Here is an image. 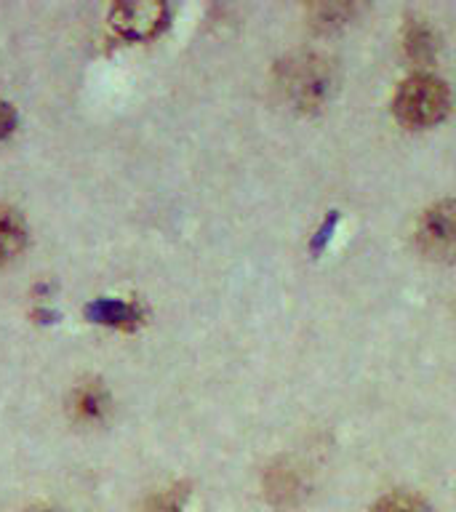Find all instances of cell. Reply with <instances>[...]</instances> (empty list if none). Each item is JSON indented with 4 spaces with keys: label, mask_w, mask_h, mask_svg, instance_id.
I'll use <instances>...</instances> for the list:
<instances>
[{
    "label": "cell",
    "mask_w": 456,
    "mask_h": 512,
    "mask_svg": "<svg viewBox=\"0 0 456 512\" xmlns=\"http://www.w3.org/2000/svg\"><path fill=\"white\" fill-rule=\"evenodd\" d=\"M451 94L448 86L435 75H414L400 83L392 112L408 128H430L446 118Z\"/></svg>",
    "instance_id": "obj_1"
},
{
    "label": "cell",
    "mask_w": 456,
    "mask_h": 512,
    "mask_svg": "<svg viewBox=\"0 0 456 512\" xmlns=\"http://www.w3.org/2000/svg\"><path fill=\"white\" fill-rule=\"evenodd\" d=\"M331 67L326 59L312 54H302L280 64V86L296 107H318L331 88Z\"/></svg>",
    "instance_id": "obj_2"
},
{
    "label": "cell",
    "mask_w": 456,
    "mask_h": 512,
    "mask_svg": "<svg viewBox=\"0 0 456 512\" xmlns=\"http://www.w3.org/2000/svg\"><path fill=\"white\" fill-rule=\"evenodd\" d=\"M416 246L435 262H456V198L424 211L416 224Z\"/></svg>",
    "instance_id": "obj_3"
},
{
    "label": "cell",
    "mask_w": 456,
    "mask_h": 512,
    "mask_svg": "<svg viewBox=\"0 0 456 512\" xmlns=\"http://www.w3.org/2000/svg\"><path fill=\"white\" fill-rule=\"evenodd\" d=\"M166 6L163 3H123L115 8L112 24L126 38H152L166 24Z\"/></svg>",
    "instance_id": "obj_4"
},
{
    "label": "cell",
    "mask_w": 456,
    "mask_h": 512,
    "mask_svg": "<svg viewBox=\"0 0 456 512\" xmlns=\"http://www.w3.org/2000/svg\"><path fill=\"white\" fill-rule=\"evenodd\" d=\"M27 246V224L14 208L0 206V264L11 262Z\"/></svg>",
    "instance_id": "obj_5"
},
{
    "label": "cell",
    "mask_w": 456,
    "mask_h": 512,
    "mask_svg": "<svg viewBox=\"0 0 456 512\" xmlns=\"http://www.w3.org/2000/svg\"><path fill=\"white\" fill-rule=\"evenodd\" d=\"M88 318L94 323H107V326H134L139 320V310L134 304L118 302V299H96L94 304H88Z\"/></svg>",
    "instance_id": "obj_6"
},
{
    "label": "cell",
    "mask_w": 456,
    "mask_h": 512,
    "mask_svg": "<svg viewBox=\"0 0 456 512\" xmlns=\"http://www.w3.org/2000/svg\"><path fill=\"white\" fill-rule=\"evenodd\" d=\"M403 46H406L408 56L416 62H430L432 56L438 54V38L432 27L424 22H408L406 35H403Z\"/></svg>",
    "instance_id": "obj_7"
},
{
    "label": "cell",
    "mask_w": 456,
    "mask_h": 512,
    "mask_svg": "<svg viewBox=\"0 0 456 512\" xmlns=\"http://www.w3.org/2000/svg\"><path fill=\"white\" fill-rule=\"evenodd\" d=\"M371 512H432L427 507L424 499L414 494H406V491H392V494L382 496L379 502L374 504V510Z\"/></svg>",
    "instance_id": "obj_8"
},
{
    "label": "cell",
    "mask_w": 456,
    "mask_h": 512,
    "mask_svg": "<svg viewBox=\"0 0 456 512\" xmlns=\"http://www.w3.org/2000/svg\"><path fill=\"white\" fill-rule=\"evenodd\" d=\"M104 408H107V395L99 387H94V384L80 387L78 398H75V411H78L80 419H99Z\"/></svg>",
    "instance_id": "obj_9"
},
{
    "label": "cell",
    "mask_w": 456,
    "mask_h": 512,
    "mask_svg": "<svg viewBox=\"0 0 456 512\" xmlns=\"http://www.w3.org/2000/svg\"><path fill=\"white\" fill-rule=\"evenodd\" d=\"M184 502H187V488L174 486L166 488V491H158L152 494L147 502H144L142 512H184Z\"/></svg>",
    "instance_id": "obj_10"
},
{
    "label": "cell",
    "mask_w": 456,
    "mask_h": 512,
    "mask_svg": "<svg viewBox=\"0 0 456 512\" xmlns=\"http://www.w3.org/2000/svg\"><path fill=\"white\" fill-rule=\"evenodd\" d=\"M16 128V110L8 102H0V139H6Z\"/></svg>",
    "instance_id": "obj_11"
},
{
    "label": "cell",
    "mask_w": 456,
    "mask_h": 512,
    "mask_svg": "<svg viewBox=\"0 0 456 512\" xmlns=\"http://www.w3.org/2000/svg\"><path fill=\"white\" fill-rule=\"evenodd\" d=\"M334 224H336V214L331 216V222L323 224V230L318 232V240H315V243H312V248H315V251H320V248L326 246L328 240H331V232H334Z\"/></svg>",
    "instance_id": "obj_12"
},
{
    "label": "cell",
    "mask_w": 456,
    "mask_h": 512,
    "mask_svg": "<svg viewBox=\"0 0 456 512\" xmlns=\"http://www.w3.org/2000/svg\"><path fill=\"white\" fill-rule=\"evenodd\" d=\"M24 512H59L54 507H32V510H24Z\"/></svg>",
    "instance_id": "obj_13"
}]
</instances>
